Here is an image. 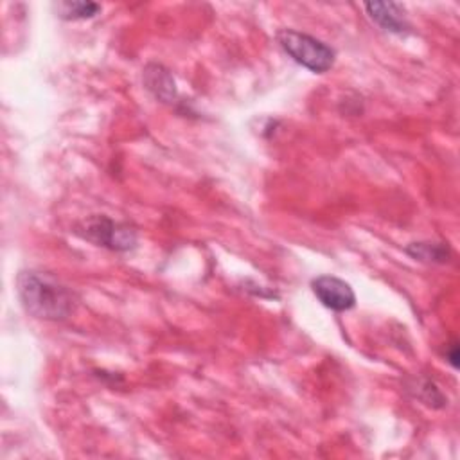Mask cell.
I'll return each instance as SVG.
<instances>
[{
	"mask_svg": "<svg viewBox=\"0 0 460 460\" xmlns=\"http://www.w3.org/2000/svg\"><path fill=\"white\" fill-rule=\"evenodd\" d=\"M407 254L423 262H446L449 259V248L444 243H412L407 246Z\"/></svg>",
	"mask_w": 460,
	"mask_h": 460,
	"instance_id": "obj_7",
	"label": "cell"
},
{
	"mask_svg": "<svg viewBox=\"0 0 460 460\" xmlns=\"http://www.w3.org/2000/svg\"><path fill=\"white\" fill-rule=\"evenodd\" d=\"M144 86L162 103H174L178 98L176 83L171 72L160 63H149L142 74Z\"/></svg>",
	"mask_w": 460,
	"mask_h": 460,
	"instance_id": "obj_5",
	"label": "cell"
},
{
	"mask_svg": "<svg viewBox=\"0 0 460 460\" xmlns=\"http://www.w3.org/2000/svg\"><path fill=\"white\" fill-rule=\"evenodd\" d=\"M101 12V6L96 3H58L56 13L63 20H86L96 17Z\"/></svg>",
	"mask_w": 460,
	"mask_h": 460,
	"instance_id": "obj_8",
	"label": "cell"
},
{
	"mask_svg": "<svg viewBox=\"0 0 460 460\" xmlns=\"http://www.w3.org/2000/svg\"><path fill=\"white\" fill-rule=\"evenodd\" d=\"M278 40L294 61L315 74H324L335 65L336 52L315 36L294 29H283L279 31Z\"/></svg>",
	"mask_w": 460,
	"mask_h": 460,
	"instance_id": "obj_2",
	"label": "cell"
},
{
	"mask_svg": "<svg viewBox=\"0 0 460 460\" xmlns=\"http://www.w3.org/2000/svg\"><path fill=\"white\" fill-rule=\"evenodd\" d=\"M17 292L26 311L44 320H65L76 308L74 294L45 273L26 270L17 278Z\"/></svg>",
	"mask_w": 460,
	"mask_h": 460,
	"instance_id": "obj_1",
	"label": "cell"
},
{
	"mask_svg": "<svg viewBox=\"0 0 460 460\" xmlns=\"http://www.w3.org/2000/svg\"><path fill=\"white\" fill-rule=\"evenodd\" d=\"M448 361L455 367V369H458V347H456V343H453L451 349L448 351Z\"/></svg>",
	"mask_w": 460,
	"mask_h": 460,
	"instance_id": "obj_9",
	"label": "cell"
},
{
	"mask_svg": "<svg viewBox=\"0 0 460 460\" xmlns=\"http://www.w3.org/2000/svg\"><path fill=\"white\" fill-rule=\"evenodd\" d=\"M317 299L331 311H349L356 304L354 290L349 283L335 278V275H320L311 283Z\"/></svg>",
	"mask_w": 460,
	"mask_h": 460,
	"instance_id": "obj_4",
	"label": "cell"
},
{
	"mask_svg": "<svg viewBox=\"0 0 460 460\" xmlns=\"http://www.w3.org/2000/svg\"><path fill=\"white\" fill-rule=\"evenodd\" d=\"M369 17L385 31L394 35H403L408 29V22L405 17V8L396 3H369L365 4Z\"/></svg>",
	"mask_w": 460,
	"mask_h": 460,
	"instance_id": "obj_6",
	"label": "cell"
},
{
	"mask_svg": "<svg viewBox=\"0 0 460 460\" xmlns=\"http://www.w3.org/2000/svg\"><path fill=\"white\" fill-rule=\"evenodd\" d=\"M81 238L116 252H128L137 246V232L126 223H117L107 216H92L77 225Z\"/></svg>",
	"mask_w": 460,
	"mask_h": 460,
	"instance_id": "obj_3",
	"label": "cell"
}]
</instances>
